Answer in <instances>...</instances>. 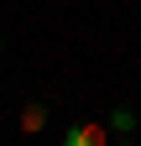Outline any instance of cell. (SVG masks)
Returning a JSON list of instances; mask_svg holds the SVG:
<instances>
[{"label": "cell", "instance_id": "277c9868", "mask_svg": "<svg viewBox=\"0 0 141 146\" xmlns=\"http://www.w3.org/2000/svg\"><path fill=\"white\" fill-rule=\"evenodd\" d=\"M0 52H5V42H0Z\"/></svg>", "mask_w": 141, "mask_h": 146}, {"label": "cell", "instance_id": "7a4b0ae2", "mask_svg": "<svg viewBox=\"0 0 141 146\" xmlns=\"http://www.w3.org/2000/svg\"><path fill=\"white\" fill-rule=\"evenodd\" d=\"M21 131H26V136L47 131V110H42V104H21Z\"/></svg>", "mask_w": 141, "mask_h": 146}, {"label": "cell", "instance_id": "3957f363", "mask_svg": "<svg viewBox=\"0 0 141 146\" xmlns=\"http://www.w3.org/2000/svg\"><path fill=\"white\" fill-rule=\"evenodd\" d=\"M136 131V115H131V110H110V136L120 141V136H131Z\"/></svg>", "mask_w": 141, "mask_h": 146}, {"label": "cell", "instance_id": "6da1fadb", "mask_svg": "<svg viewBox=\"0 0 141 146\" xmlns=\"http://www.w3.org/2000/svg\"><path fill=\"white\" fill-rule=\"evenodd\" d=\"M110 125H94V120H78V125H68L63 131V146H110Z\"/></svg>", "mask_w": 141, "mask_h": 146}]
</instances>
